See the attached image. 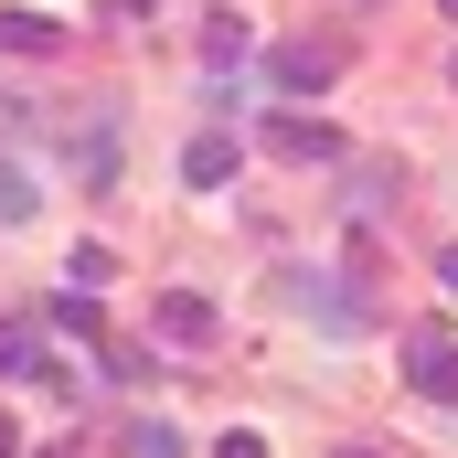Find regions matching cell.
Returning <instances> with one entry per match:
<instances>
[{
	"instance_id": "30bf717a",
	"label": "cell",
	"mask_w": 458,
	"mask_h": 458,
	"mask_svg": "<svg viewBox=\"0 0 458 458\" xmlns=\"http://www.w3.org/2000/svg\"><path fill=\"white\" fill-rule=\"evenodd\" d=\"M32 203H43V192H32V171H21V160H0V225H32Z\"/></svg>"
},
{
	"instance_id": "8fae6325",
	"label": "cell",
	"mask_w": 458,
	"mask_h": 458,
	"mask_svg": "<svg viewBox=\"0 0 458 458\" xmlns=\"http://www.w3.org/2000/svg\"><path fill=\"white\" fill-rule=\"evenodd\" d=\"M54 331H75V342H97L107 320H97V299H86V288H64V299H54Z\"/></svg>"
},
{
	"instance_id": "7c38bea8",
	"label": "cell",
	"mask_w": 458,
	"mask_h": 458,
	"mask_svg": "<svg viewBox=\"0 0 458 458\" xmlns=\"http://www.w3.org/2000/svg\"><path fill=\"white\" fill-rule=\"evenodd\" d=\"M128 458H182V437H171L160 416H128Z\"/></svg>"
},
{
	"instance_id": "2e32d148",
	"label": "cell",
	"mask_w": 458,
	"mask_h": 458,
	"mask_svg": "<svg viewBox=\"0 0 458 458\" xmlns=\"http://www.w3.org/2000/svg\"><path fill=\"white\" fill-rule=\"evenodd\" d=\"M437 277H448V288H458V245H437Z\"/></svg>"
},
{
	"instance_id": "8992f818",
	"label": "cell",
	"mask_w": 458,
	"mask_h": 458,
	"mask_svg": "<svg viewBox=\"0 0 458 458\" xmlns=\"http://www.w3.org/2000/svg\"><path fill=\"white\" fill-rule=\"evenodd\" d=\"M160 342L203 352V342H214V299H192V288H171V299H160Z\"/></svg>"
},
{
	"instance_id": "5bb4252c",
	"label": "cell",
	"mask_w": 458,
	"mask_h": 458,
	"mask_svg": "<svg viewBox=\"0 0 458 458\" xmlns=\"http://www.w3.org/2000/svg\"><path fill=\"white\" fill-rule=\"evenodd\" d=\"M214 458H267V437H256V427H234V437H225Z\"/></svg>"
},
{
	"instance_id": "277c9868",
	"label": "cell",
	"mask_w": 458,
	"mask_h": 458,
	"mask_svg": "<svg viewBox=\"0 0 458 458\" xmlns=\"http://www.w3.org/2000/svg\"><path fill=\"white\" fill-rule=\"evenodd\" d=\"M277 288H288V299H299V310H320V331H362V320H373V310H362V299H352V277H277Z\"/></svg>"
},
{
	"instance_id": "5b68a950",
	"label": "cell",
	"mask_w": 458,
	"mask_h": 458,
	"mask_svg": "<svg viewBox=\"0 0 458 458\" xmlns=\"http://www.w3.org/2000/svg\"><path fill=\"white\" fill-rule=\"evenodd\" d=\"M267 149H277V160H342V128H331V117H267Z\"/></svg>"
},
{
	"instance_id": "7a4b0ae2",
	"label": "cell",
	"mask_w": 458,
	"mask_h": 458,
	"mask_svg": "<svg viewBox=\"0 0 458 458\" xmlns=\"http://www.w3.org/2000/svg\"><path fill=\"white\" fill-rule=\"evenodd\" d=\"M405 373H416V394H437V405H458V331H405Z\"/></svg>"
},
{
	"instance_id": "9c48e42d",
	"label": "cell",
	"mask_w": 458,
	"mask_h": 458,
	"mask_svg": "<svg viewBox=\"0 0 458 458\" xmlns=\"http://www.w3.org/2000/svg\"><path fill=\"white\" fill-rule=\"evenodd\" d=\"M245 54H256V43H245V21H234V11H214V21H203V64H214V75H234Z\"/></svg>"
},
{
	"instance_id": "ba28073f",
	"label": "cell",
	"mask_w": 458,
	"mask_h": 458,
	"mask_svg": "<svg viewBox=\"0 0 458 458\" xmlns=\"http://www.w3.org/2000/svg\"><path fill=\"white\" fill-rule=\"evenodd\" d=\"M0 43H11V54H54L64 21H54V11H0Z\"/></svg>"
},
{
	"instance_id": "9a60e30c",
	"label": "cell",
	"mask_w": 458,
	"mask_h": 458,
	"mask_svg": "<svg viewBox=\"0 0 458 458\" xmlns=\"http://www.w3.org/2000/svg\"><path fill=\"white\" fill-rule=\"evenodd\" d=\"M0 458H21V427H11V416H0Z\"/></svg>"
},
{
	"instance_id": "ac0fdd59",
	"label": "cell",
	"mask_w": 458,
	"mask_h": 458,
	"mask_svg": "<svg viewBox=\"0 0 458 458\" xmlns=\"http://www.w3.org/2000/svg\"><path fill=\"white\" fill-rule=\"evenodd\" d=\"M43 458H75V448H43Z\"/></svg>"
},
{
	"instance_id": "e0dca14e",
	"label": "cell",
	"mask_w": 458,
	"mask_h": 458,
	"mask_svg": "<svg viewBox=\"0 0 458 458\" xmlns=\"http://www.w3.org/2000/svg\"><path fill=\"white\" fill-rule=\"evenodd\" d=\"M437 11H448V21H458V0H437Z\"/></svg>"
},
{
	"instance_id": "3957f363",
	"label": "cell",
	"mask_w": 458,
	"mask_h": 458,
	"mask_svg": "<svg viewBox=\"0 0 458 458\" xmlns=\"http://www.w3.org/2000/svg\"><path fill=\"white\" fill-rule=\"evenodd\" d=\"M267 75H277L288 97H320V86L342 75V43H331V32H310V43H277V54H267Z\"/></svg>"
},
{
	"instance_id": "6da1fadb",
	"label": "cell",
	"mask_w": 458,
	"mask_h": 458,
	"mask_svg": "<svg viewBox=\"0 0 458 458\" xmlns=\"http://www.w3.org/2000/svg\"><path fill=\"white\" fill-rule=\"evenodd\" d=\"M0 373H11V384H54V394H75V384H86V373H64V362L43 352L32 320H0Z\"/></svg>"
},
{
	"instance_id": "52a82bcc",
	"label": "cell",
	"mask_w": 458,
	"mask_h": 458,
	"mask_svg": "<svg viewBox=\"0 0 458 458\" xmlns=\"http://www.w3.org/2000/svg\"><path fill=\"white\" fill-rule=\"evenodd\" d=\"M182 182H192V192H225V182H234V139H225V128H203V139L182 149Z\"/></svg>"
},
{
	"instance_id": "4fadbf2b",
	"label": "cell",
	"mask_w": 458,
	"mask_h": 458,
	"mask_svg": "<svg viewBox=\"0 0 458 458\" xmlns=\"http://www.w3.org/2000/svg\"><path fill=\"white\" fill-rule=\"evenodd\" d=\"M384 192H394V171H384V160H362V171H352V214H384Z\"/></svg>"
}]
</instances>
